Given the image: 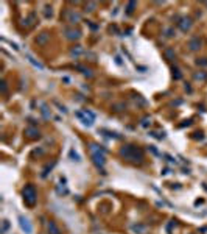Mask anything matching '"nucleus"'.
<instances>
[{"label":"nucleus","mask_w":207,"mask_h":234,"mask_svg":"<svg viewBox=\"0 0 207 234\" xmlns=\"http://www.w3.org/2000/svg\"><path fill=\"white\" fill-rule=\"evenodd\" d=\"M167 36H173V30H171V28L167 30Z\"/></svg>","instance_id":"nucleus-28"},{"label":"nucleus","mask_w":207,"mask_h":234,"mask_svg":"<svg viewBox=\"0 0 207 234\" xmlns=\"http://www.w3.org/2000/svg\"><path fill=\"white\" fill-rule=\"evenodd\" d=\"M201 46H202V39L199 36H193V38H190V41H188V48H190L192 52L199 50Z\"/></svg>","instance_id":"nucleus-7"},{"label":"nucleus","mask_w":207,"mask_h":234,"mask_svg":"<svg viewBox=\"0 0 207 234\" xmlns=\"http://www.w3.org/2000/svg\"><path fill=\"white\" fill-rule=\"evenodd\" d=\"M206 6H207V2H206Z\"/></svg>","instance_id":"nucleus-29"},{"label":"nucleus","mask_w":207,"mask_h":234,"mask_svg":"<svg viewBox=\"0 0 207 234\" xmlns=\"http://www.w3.org/2000/svg\"><path fill=\"white\" fill-rule=\"evenodd\" d=\"M2 92H6V83L2 81Z\"/></svg>","instance_id":"nucleus-27"},{"label":"nucleus","mask_w":207,"mask_h":234,"mask_svg":"<svg viewBox=\"0 0 207 234\" xmlns=\"http://www.w3.org/2000/svg\"><path fill=\"white\" fill-rule=\"evenodd\" d=\"M196 64L198 66H207V58H198V60H196Z\"/></svg>","instance_id":"nucleus-17"},{"label":"nucleus","mask_w":207,"mask_h":234,"mask_svg":"<svg viewBox=\"0 0 207 234\" xmlns=\"http://www.w3.org/2000/svg\"><path fill=\"white\" fill-rule=\"evenodd\" d=\"M34 22H38V19H36V14H34V13H31V14L24 20V25H25V27H33Z\"/></svg>","instance_id":"nucleus-12"},{"label":"nucleus","mask_w":207,"mask_h":234,"mask_svg":"<svg viewBox=\"0 0 207 234\" xmlns=\"http://www.w3.org/2000/svg\"><path fill=\"white\" fill-rule=\"evenodd\" d=\"M136 5H137L136 2H129V3H128V14H131V13L134 11V8H136Z\"/></svg>","instance_id":"nucleus-18"},{"label":"nucleus","mask_w":207,"mask_h":234,"mask_svg":"<svg viewBox=\"0 0 207 234\" xmlns=\"http://www.w3.org/2000/svg\"><path fill=\"white\" fill-rule=\"evenodd\" d=\"M19 225H20L22 231H25V234H31V233H33V226H31L30 220L26 217H24V215H19Z\"/></svg>","instance_id":"nucleus-5"},{"label":"nucleus","mask_w":207,"mask_h":234,"mask_svg":"<svg viewBox=\"0 0 207 234\" xmlns=\"http://www.w3.org/2000/svg\"><path fill=\"white\" fill-rule=\"evenodd\" d=\"M120 156L125 158L126 161H131V163H142L143 161V150L139 148L136 145H123L120 148Z\"/></svg>","instance_id":"nucleus-1"},{"label":"nucleus","mask_w":207,"mask_h":234,"mask_svg":"<svg viewBox=\"0 0 207 234\" xmlns=\"http://www.w3.org/2000/svg\"><path fill=\"white\" fill-rule=\"evenodd\" d=\"M25 58H26V60H28V62H31V64H33L34 67H38V69H44V66L40 64L39 61H36L34 58H33V56L30 55V53H25Z\"/></svg>","instance_id":"nucleus-13"},{"label":"nucleus","mask_w":207,"mask_h":234,"mask_svg":"<svg viewBox=\"0 0 207 234\" xmlns=\"http://www.w3.org/2000/svg\"><path fill=\"white\" fill-rule=\"evenodd\" d=\"M47 41H48V34L47 33H40L38 38H36V42L38 44H45Z\"/></svg>","instance_id":"nucleus-14"},{"label":"nucleus","mask_w":207,"mask_h":234,"mask_svg":"<svg viewBox=\"0 0 207 234\" xmlns=\"http://www.w3.org/2000/svg\"><path fill=\"white\" fill-rule=\"evenodd\" d=\"M53 165H55V163H52V164H48L45 169H44V172H42V177H47V173H48V170H52L53 169Z\"/></svg>","instance_id":"nucleus-20"},{"label":"nucleus","mask_w":207,"mask_h":234,"mask_svg":"<svg viewBox=\"0 0 207 234\" xmlns=\"http://www.w3.org/2000/svg\"><path fill=\"white\" fill-rule=\"evenodd\" d=\"M79 53H81V47H79V46H76V48H72V55L78 56Z\"/></svg>","instance_id":"nucleus-21"},{"label":"nucleus","mask_w":207,"mask_h":234,"mask_svg":"<svg viewBox=\"0 0 207 234\" xmlns=\"http://www.w3.org/2000/svg\"><path fill=\"white\" fill-rule=\"evenodd\" d=\"M25 136L28 137V139H39L40 137V131L38 128H34V127H28V128H25Z\"/></svg>","instance_id":"nucleus-8"},{"label":"nucleus","mask_w":207,"mask_h":234,"mask_svg":"<svg viewBox=\"0 0 207 234\" xmlns=\"http://www.w3.org/2000/svg\"><path fill=\"white\" fill-rule=\"evenodd\" d=\"M81 16L79 13H76L75 10H67L66 11V22H69V24H76V22H79Z\"/></svg>","instance_id":"nucleus-6"},{"label":"nucleus","mask_w":207,"mask_h":234,"mask_svg":"<svg viewBox=\"0 0 207 234\" xmlns=\"http://www.w3.org/2000/svg\"><path fill=\"white\" fill-rule=\"evenodd\" d=\"M192 19L190 17H182L181 22H179V28H181V31H184V33H187L188 30L192 28Z\"/></svg>","instance_id":"nucleus-11"},{"label":"nucleus","mask_w":207,"mask_h":234,"mask_svg":"<svg viewBox=\"0 0 207 234\" xmlns=\"http://www.w3.org/2000/svg\"><path fill=\"white\" fill-rule=\"evenodd\" d=\"M148 120H150V119H148V117H146V119H143V122H142V127H148Z\"/></svg>","instance_id":"nucleus-26"},{"label":"nucleus","mask_w":207,"mask_h":234,"mask_svg":"<svg viewBox=\"0 0 207 234\" xmlns=\"http://www.w3.org/2000/svg\"><path fill=\"white\" fill-rule=\"evenodd\" d=\"M173 76H174V78H176V80H181V72H179L178 69H173Z\"/></svg>","instance_id":"nucleus-23"},{"label":"nucleus","mask_w":207,"mask_h":234,"mask_svg":"<svg viewBox=\"0 0 207 234\" xmlns=\"http://www.w3.org/2000/svg\"><path fill=\"white\" fill-rule=\"evenodd\" d=\"M91 158L92 161L95 163V165L98 169H103V165L106 164V151L103 150L100 145H97V144H91Z\"/></svg>","instance_id":"nucleus-2"},{"label":"nucleus","mask_w":207,"mask_h":234,"mask_svg":"<svg viewBox=\"0 0 207 234\" xmlns=\"http://www.w3.org/2000/svg\"><path fill=\"white\" fill-rule=\"evenodd\" d=\"M22 195H24V201L26 206H34L38 201V191L33 184H26L22 191Z\"/></svg>","instance_id":"nucleus-3"},{"label":"nucleus","mask_w":207,"mask_h":234,"mask_svg":"<svg viewBox=\"0 0 207 234\" xmlns=\"http://www.w3.org/2000/svg\"><path fill=\"white\" fill-rule=\"evenodd\" d=\"M75 116L78 117L79 120H83V123H84V125H87V127H91V125L93 123V119H95V116H93L91 111H87V109H84L83 112L78 111Z\"/></svg>","instance_id":"nucleus-4"},{"label":"nucleus","mask_w":207,"mask_h":234,"mask_svg":"<svg viewBox=\"0 0 207 234\" xmlns=\"http://www.w3.org/2000/svg\"><path fill=\"white\" fill-rule=\"evenodd\" d=\"M165 56H167V60H174V50L173 48H167V50H165Z\"/></svg>","instance_id":"nucleus-16"},{"label":"nucleus","mask_w":207,"mask_h":234,"mask_svg":"<svg viewBox=\"0 0 207 234\" xmlns=\"http://www.w3.org/2000/svg\"><path fill=\"white\" fill-rule=\"evenodd\" d=\"M196 80H207V74H195Z\"/></svg>","instance_id":"nucleus-22"},{"label":"nucleus","mask_w":207,"mask_h":234,"mask_svg":"<svg viewBox=\"0 0 207 234\" xmlns=\"http://www.w3.org/2000/svg\"><path fill=\"white\" fill-rule=\"evenodd\" d=\"M8 226H10V223H8V220H3V228H2V234H5V233H6Z\"/></svg>","instance_id":"nucleus-24"},{"label":"nucleus","mask_w":207,"mask_h":234,"mask_svg":"<svg viewBox=\"0 0 207 234\" xmlns=\"http://www.w3.org/2000/svg\"><path fill=\"white\" fill-rule=\"evenodd\" d=\"M64 34L67 39H79L81 38V31L75 28H64Z\"/></svg>","instance_id":"nucleus-9"},{"label":"nucleus","mask_w":207,"mask_h":234,"mask_svg":"<svg viewBox=\"0 0 207 234\" xmlns=\"http://www.w3.org/2000/svg\"><path fill=\"white\" fill-rule=\"evenodd\" d=\"M95 6H97V3H89V5H86V8H89V11H93Z\"/></svg>","instance_id":"nucleus-25"},{"label":"nucleus","mask_w":207,"mask_h":234,"mask_svg":"<svg viewBox=\"0 0 207 234\" xmlns=\"http://www.w3.org/2000/svg\"><path fill=\"white\" fill-rule=\"evenodd\" d=\"M53 16V11H52V6H48V5H45V17L48 19V17H52Z\"/></svg>","instance_id":"nucleus-19"},{"label":"nucleus","mask_w":207,"mask_h":234,"mask_svg":"<svg viewBox=\"0 0 207 234\" xmlns=\"http://www.w3.org/2000/svg\"><path fill=\"white\" fill-rule=\"evenodd\" d=\"M69 155H70V158H72V161H76V163H79V161H81V158H79V155H78V153H76L75 150H73V148H72V150H70V153H69Z\"/></svg>","instance_id":"nucleus-15"},{"label":"nucleus","mask_w":207,"mask_h":234,"mask_svg":"<svg viewBox=\"0 0 207 234\" xmlns=\"http://www.w3.org/2000/svg\"><path fill=\"white\" fill-rule=\"evenodd\" d=\"M47 234H61V229L55 220H48L47 222Z\"/></svg>","instance_id":"nucleus-10"}]
</instances>
